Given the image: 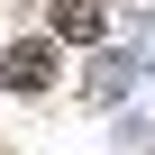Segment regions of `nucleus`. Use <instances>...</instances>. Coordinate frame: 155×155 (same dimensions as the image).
I'll list each match as a JSON object with an SVG mask.
<instances>
[{
	"mask_svg": "<svg viewBox=\"0 0 155 155\" xmlns=\"http://www.w3.org/2000/svg\"><path fill=\"white\" fill-rule=\"evenodd\" d=\"M0 73H9V91H46V82H55V46L28 37V46H9V64H0Z\"/></svg>",
	"mask_w": 155,
	"mask_h": 155,
	"instance_id": "obj_1",
	"label": "nucleus"
},
{
	"mask_svg": "<svg viewBox=\"0 0 155 155\" xmlns=\"http://www.w3.org/2000/svg\"><path fill=\"white\" fill-rule=\"evenodd\" d=\"M55 37H101V0H46Z\"/></svg>",
	"mask_w": 155,
	"mask_h": 155,
	"instance_id": "obj_2",
	"label": "nucleus"
}]
</instances>
